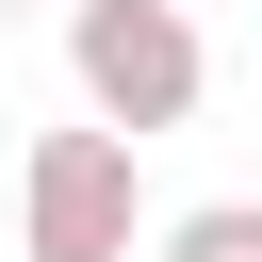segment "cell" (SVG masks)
<instances>
[{"label":"cell","mask_w":262,"mask_h":262,"mask_svg":"<svg viewBox=\"0 0 262 262\" xmlns=\"http://www.w3.org/2000/svg\"><path fill=\"white\" fill-rule=\"evenodd\" d=\"M164 262H262V196H196V213H164Z\"/></svg>","instance_id":"cell-3"},{"label":"cell","mask_w":262,"mask_h":262,"mask_svg":"<svg viewBox=\"0 0 262 262\" xmlns=\"http://www.w3.org/2000/svg\"><path fill=\"white\" fill-rule=\"evenodd\" d=\"M66 82H82V131L147 147V131H180V115H196L213 49H196V16H180V0H66Z\"/></svg>","instance_id":"cell-1"},{"label":"cell","mask_w":262,"mask_h":262,"mask_svg":"<svg viewBox=\"0 0 262 262\" xmlns=\"http://www.w3.org/2000/svg\"><path fill=\"white\" fill-rule=\"evenodd\" d=\"M16 229H33V262H131V229H147L131 147H115V131H49V147L16 164Z\"/></svg>","instance_id":"cell-2"}]
</instances>
